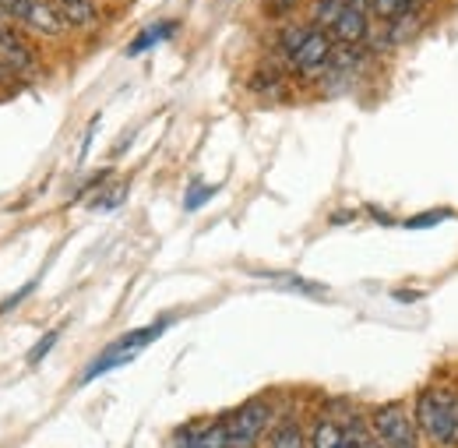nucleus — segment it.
I'll return each instance as SVG.
<instances>
[{
	"mask_svg": "<svg viewBox=\"0 0 458 448\" xmlns=\"http://www.w3.org/2000/svg\"><path fill=\"white\" fill-rule=\"evenodd\" d=\"M343 11H345V0H318L314 11H310V25L314 29H332Z\"/></svg>",
	"mask_w": 458,
	"mask_h": 448,
	"instance_id": "4468645a",
	"label": "nucleus"
},
{
	"mask_svg": "<svg viewBox=\"0 0 458 448\" xmlns=\"http://www.w3.org/2000/svg\"><path fill=\"white\" fill-rule=\"evenodd\" d=\"M272 448H307L303 431H300L296 424H283V427L272 435Z\"/></svg>",
	"mask_w": 458,
	"mask_h": 448,
	"instance_id": "dca6fc26",
	"label": "nucleus"
},
{
	"mask_svg": "<svg viewBox=\"0 0 458 448\" xmlns=\"http://www.w3.org/2000/svg\"><path fill=\"white\" fill-rule=\"evenodd\" d=\"M57 339H60L57 329H54V332H47V336H43L36 346H32V349H29V357H25V360H29V364H39V360H43V357H47V353L57 346Z\"/></svg>",
	"mask_w": 458,
	"mask_h": 448,
	"instance_id": "a211bd4d",
	"label": "nucleus"
},
{
	"mask_svg": "<svg viewBox=\"0 0 458 448\" xmlns=\"http://www.w3.org/2000/svg\"><path fill=\"white\" fill-rule=\"evenodd\" d=\"M332 39H328V32H321V29H314L307 39H303V47L293 54V67L300 71V74H307V78H318V74H325L328 71V64H332Z\"/></svg>",
	"mask_w": 458,
	"mask_h": 448,
	"instance_id": "39448f33",
	"label": "nucleus"
},
{
	"mask_svg": "<svg viewBox=\"0 0 458 448\" xmlns=\"http://www.w3.org/2000/svg\"><path fill=\"white\" fill-rule=\"evenodd\" d=\"M265 280L272 286H283V289H293V293H307V297H325L328 289L318 286V282H307L303 276H286V272H268Z\"/></svg>",
	"mask_w": 458,
	"mask_h": 448,
	"instance_id": "ddd939ff",
	"label": "nucleus"
},
{
	"mask_svg": "<svg viewBox=\"0 0 458 448\" xmlns=\"http://www.w3.org/2000/svg\"><path fill=\"white\" fill-rule=\"evenodd\" d=\"M314 32V25H286L283 36H279V54H286L293 60V54L303 47V39Z\"/></svg>",
	"mask_w": 458,
	"mask_h": 448,
	"instance_id": "2eb2a0df",
	"label": "nucleus"
},
{
	"mask_svg": "<svg viewBox=\"0 0 458 448\" xmlns=\"http://www.w3.org/2000/svg\"><path fill=\"white\" fill-rule=\"evenodd\" d=\"M32 289H36V282H29V286H21V289H18V293H14L11 300H4V304H0V314H7V311H11L14 304H21V300H25V297H29Z\"/></svg>",
	"mask_w": 458,
	"mask_h": 448,
	"instance_id": "412c9836",
	"label": "nucleus"
},
{
	"mask_svg": "<svg viewBox=\"0 0 458 448\" xmlns=\"http://www.w3.org/2000/svg\"><path fill=\"white\" fill-rule=\"evenodd\" d=\"M170 329V322L163 318V322H156V325H145V329H134V332H127V336L114 339L89 367H85V375H81V385H89V382H96V378H103V375H110V371H116L120 364H131L148 342H156V339L163 336Z\"/></svg>",
	"mask_w": 458,
	"mask_h": 448,
	"instance_id": "f03ea898",
	"label": "nucleus"
},
{
	"mask_svg": "<svg viewBox=\"0 0 458 448\" xmlns=\"http://www.w3.org/2000/svg\"><path fill=\"white\" fill-rule=\"evenodd\" d=\"M212 194H216V187H191V198H187L183 205H187V209H198V205H205Z\"/></svg>",
	"mask_w": 458,
	"mask_h": 448,
	"instance_id": "aec40b11",
	"label": "nucleus"
},
{
	"mask_svg": "<svg viewBox=\"0 0 458 448\" xmlns=\"http://www.w3.org/2000/svg\"><path fill=\"white\" fill-rule=\"evenodd\" d=\"M370 216H374V220H377V223H392V216H388V212H381V209H374V205H370Z\"/></svg>",
	"mask_w": 458,
	"mask_h": 448,
	"instance_id": "b1692460",
	"label": "nucleus"
},
{
	"mask_svg": "<svg viewBox=\"0 0 458 448\" xmlns=\"http://www.w3.org/2000/svg\"><path fill=\"white\" fill-rule=\"evenodd\" d=\"M370 11L381 18H395L402 11H412V0H370Z\"/></svg>",
	"mask_w": 458,
	"mask_h": 448,
	"instance_id": "f3484780",
	"label": "nucleus"
},
{
	"mask_svg": "<svg viewBox=\"0 0 458 448\" xmlns=\"http://www.w3.org/2000/svg\"><path fill=\"white\" fill-rule=\"evenodd\" d=\"M300 0H265V7L272 11V14H286V11H293Z\"/></svg>",
	"mask_w": 458,
	"mask_h": 448,
	"instance_id": "4be33fe9",
	"label": "nucleus"
},
{
	"mask_svg": "<svg viewBox=\"0 0 458 448\" xmlns=\"http://www.w3.org/2000/svg\"><path fill=\"white\" fill-rule=\"evenodd\" d=\"M448 216H452L448 209H434V212H423V216H409L405 226H409V229H427V226L441 223V220H448Z\"/></svg>",
	"mask_w": 458,
	"mask_h": 448,
	"instance_id": "6ab92c4d",
	"label": "nucleus"
},
{
	"mask_svg": "<svg viewBox=\"0 0 458 448\" xmlns=\"http://www.w3.org/2000/svg\"><path fill=\"white\" fill-rule=\"evenodd\" d=\"M345 438H349V445L352 448H385L377 442V435H374V427L370 424H363L360 417H349V424H343Z\"/></svg>",
	"mask_w": 458,
	"mask_h": 448,
	"instance_id": "f8f14e48",
	"label": "nucleus"
},
{
	"mask_svg": "<svg viewBox=\"0 0 458 448\" xmlns=\"http://www.w3.org/2000/svg\"><path fill=\"white\" fill-rule=\"evenodd\" d=\"M268 424H272V402L268 399H247L236 413L226 417L229 448H254Z\"/></svg>",
	"mask_w": 458,
	"mask_h": 448,
	"instance_id": "20e7f679",
	"label": "nucleus"
},
{
	"mask_svg": "<svg viewBox=\"0 0 458 448\" xmlns=\"http://www.w3.org/2000/svg\"><path fill=\"white\" fill-rule=\"evenodd\" d=\"M395 300H405V304H409V300H420V293H416V289H395Z\"/></svg>",
	"mask_w": 458,
	"mask_h": 448,
	"instance_id": "5701e85b",
	"label": "nucleus"
},
{
	"mask_svg": "<svg viewBox=\"0 0 458 448\" xmlns=\"http://www.w3.org/2000/svg\"><path fill=\"white\" fill-rule=\"evenodd\" d=\"M173 32H176V22H156L152 29H145L138 39H131L127 43V56H138L145 54L148 47H156V43H163V39H170Z\"/></svg>",
	"mask_w": 458,
	"mask_h": 448,
	"instance_id": "9b49d317",
	"label": "nucleus"
},
{
	"mask_svg": "<svg viewBox=\"0 0 458 448\" xmlns=\"http://www.w3.org/2000/svg\"><path fill=\"white\" fill-rule=\"evenodd\" d=\"M64 29H92L99 22V7L92 0H54Z\"/></svg>",
	"mask_w": 458,
	"mask_h": 448,
	"instance_id": "0eeeda50",
	"label": "nucleus"
},
{
	"mask_svg": "<svg viewBox=\"0 0 458 448\" xmlns=\"http://www.w3.org/2000/svg\"><path fill=\"white\" fill-rule=\"evenodd\" d=\"M412 420L427 435V442L441 448H458V392H452V389H423L416 395Z\"/></svg>",
	"mask_w": 458,
	"mask_h": 448,
	"instance_id": "f257e3e1",
	"label": "nucleus"
},
{
	"mask_svg": "<svg viewBox=\"0 0 458 448\" xmlns=\"http://www.w3.org/2000/svg\"><path fill=\"white\" fill-rule=\"evenodd\" d=\"M310 448H352L345 438L343 424H335L332 417H321L310 431Z\"/></svg>",
	"mask_w": 458,
	"mask_h": 448,
	"instance_id": "1a4fd4ad",
	"label": "nucleus"
},
{
	"mask_svg": "<svg viewBox=\"0 0 458 448\" xmlns=\"http://www.w3.org/2000/svg\"><path fill=\"white\" fill-rule=\"evenodd\" d=\"M367 32H370V14L360 11V7H349V4H345V11L339 14V22L332 25V39L343 43V47H356V43L367 39Z\"/></svg>",
	"mask_w": 458,
	"mask_h": 448,
	"instance_id": "423d86ee",
	"label": "nucleus"
},
{
	"mask_svg": "<svg viewBox=\"0 0 458 448\" xmlns=\"http://www.w3.org/2000/svg\"><path fill=\"white\" fill-rule=\"evenodd\" d=\"M180 448H229L226 420L223 424H212V427H191V431H183V445Z\"/></svg>",
	"mask_w": 458,
	"mask_h": 448,
	"instance_id": "6e6552de",
	"label": "nucleus"
},
{
	"mask_svg": "<svg viewBox=\"0 0 458 448\" xmlns=\"http://www.w3.org/2000/svg\"><path fill=\"white\" fill-rule=\"evenodd\" d=\"M0 29H14V25L7 22V14H4V11H0Z\"/></svg>",
	"mask_w": 458,
	"mask_h": 448,
	"instance_id": "393cba45",
	"label": "nucleus"
},
{
	"mask_svg": "<svg viewBox=\"0 0 458 448\" xmlns=\"http://www.w3.org/2000/svg\"><path fill=\"white\" fill-rule=\"evenodd\" d=\"M420 25H423V14H420V11H402V14L392 18L385 43H388V47H402V43H409V39L420 32Z\"/></svg>",
	"mask_w": 458,
	"mask_h": 448,
	"instance_id": "9d476101",
	"label": "nucleus"
},
{
	"mask_svg": "<svg viewBox=\"0 0 458 448\" xmlns=\"http://www.w3.org/2000/svg\"><path fill=\"white\" fill-rule=\"evenodd\" d=\"M370 427L377 435V442L385 448H420V427L409 417V409L402 402H385L374 409Z\"/></svg>",
	"mask_w": 458,
	"mask_h": 448,
	"instance_id": "7ed1b4c3",
	"label": "nucleus"
}]
</instances>
